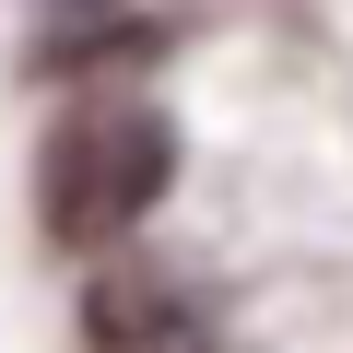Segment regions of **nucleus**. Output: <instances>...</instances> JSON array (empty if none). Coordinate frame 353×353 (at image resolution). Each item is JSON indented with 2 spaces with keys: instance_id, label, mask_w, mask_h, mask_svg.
Listing matches in <instances>:
<instances>
[{
  "instance_id": "1",
  "label": "nucleus",
  "mask_w": 353,
  "mask_h": 353,
  "mask_svg": "<svg viewBox=\"0 0 353 353\" xmlns=\"http://www.w3.org/2000/svg\"><path fill=\"white\" fill-rule=\"evenodd\" d=\"M165 189H176V118L153 94H130V83H83L36 141V224L71 259L141 236Z\"/></svg>"
},
{
  "instance_id": "2",
  "label": "nucleus",
  "mask_w": 353,
  "mask_h": 353,
  "mask_svg": "<svg viewBox=\"0 0 353 353\" xmlns=\"http://www.w3.org/2000/svg\"><path fill=\"white\" fill-rule=\"evenodd\" d=\"M83 353H212V318L176 271H94L83 283Z\"/></svg>"
}]
</instances>
